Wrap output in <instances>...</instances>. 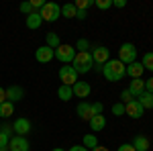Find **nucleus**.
Returning a JSON list of instances; mask_svg holds the SVG:
<instances>
[{"instance_id": "obj_42", "label": "nucleus", "mask_w": 153, "mask_h": 151, "mask_svg": "<svg viewBox=\"0 0 153 151\" xmlns=\"http://www.w3.org/2000/svg\"><path fill=\"white\" fill-rule=\"evenodd\" d=\"M92 151H108V147H102V145H98V147H94Z\"/></svg>"}, {"instance_id": "obj_23", "label": "nucleus", "mask_w": 153, "mask_h": 151, "mask_svg": "<svg viewBox=\"0 0 153 151\" xmlns=\"http://www.w3.org/2000/svg\"><path fill=\"white\" fill-rule=\"evenodd\" d=\"M82 145H84V147H86L88 151H92L94 147H98V139H96V135H94V133H88V135H84Z\"/></svg>"}, {"instance_id": "obj_21", "label": "nucleus", "mask_w": 153, "mask_h": 151, "mask_svg": "<svg viewBox=\"0 0 153 151\" xmlns=\"http://www.w3.org/2000/svg\"><path fill=\"white\" fill-rule=\"evenodd\" d=\"M137 102H139L143 108H147V110H149V108H153V94L145 90V92H143L141 96L137 98Z\"/></svg>"}, {"instance_id": "obj_38", "label": "nucleus", "mask_w": 153, "mask_h": 151, "mask_svg": "<svg viewBox=\"0 0 153 151\" xmlns=\"http://www.w3.org/2000/svg\"><path fill=\"white\" fill-rule=\"evenodd\" d=\"M145 90H147V92H151V94H153V78H149V80L145 82Z\"/></svg>"}, {"instance_id": "obj_8", "label": "nucleus", "mask_w": 153, "mask_h": 151, "mask_svg": "<svg viewBox=\"0 0 153 151\" xmlns=\"http://www.w3.org/2000/svg\"><path fill=\"white\" fill-rule=\"evenodd\" d=\"M12 131H14L19 137H27V135L33 131V125H31V121H29L27 116H21V118H16V121L12 123Z\"/></svg>"}, {"instance_id": "obj_24", "label": "nucleus", "mask_w": 153, "mask_h": 151, "mask_svg": "<svg viewBox=\"0 0 153 151\" xmlns=\"http://www.w3.org/2000/svg\"><path fill=\"white\" fill-rule=\"evenodd\" d=\"M12 112H14V104L8 102V100H4V102L0 104V116H2V118H8Z\"/></svg>"}, {"instance_id": "obj_5", "label": "nucleus", "mask_w": 153, "mask_h": 151, "mask_svg": "<svg viewBox=\"0 0 153 151\" xmlns=\"http://www.w3.org/2000/svg\"><path fill=\"white\" fill-rule=\"evenodd\" d=\"M118 61H123L125 65L137 61V47L133 45V43H123V45L118 47Z\"/></svg>"}, {"instance_id": "obj_32", "label": "nucleus", "mask_w": 153, "mask_h": 151, "mask_svg": "<svg viewBox=\"0 0 153 151\" xmlns=\"http://www.w3.org/2000/svg\"><path fill=\"white\" fill-rule=\"evenodd\" d=\"M10 139H12L10 135H6L4 131H0V147H8V141Z\"/></svg>"}, {"instance_id": "obj_11", "label": "nucleus", "mask_w": 153, "mask_h": 151, "mask_svg": "<svg viewBox=\"0 0 153 151\" xmlns=\"http://www.w3.org/2000/svg\"><path fill=\"white\" fill-rule=\"evenodd\" d=\"M143 112H145V108H143L137 100H131V102L125 104V115H129L131 118H141Z\"/></svg>"}, {"instance_id": "obj_29", "label": "nucleus", "mask_w": 153, "mask_h": 151, "mask_svg": "<svg viewBox=\"0 0 153 151\" xmlns=\"http://www.w3.org/2000/svg\"><path fill=\"white\" fill-rule=\"evenodd\" d=\"M94 4H96V8H100V10H108V8H112V0H96Z\"/></svg>"}, {"instance_id": "obj_14", "label": "nucleus", "mask_w": 153, "mask_h": 151, "mask_svg": "<svg viewBox=\"0 0 153 151\" xmlns=\"http://www.w3.org/2000/svg\"><path fill=\"white\" fill-rule=\"evenodd\" d=\"M127 90H129V92H131V96H133V98L137 100V98H139V96H141V94L145 92V80H143V78L131 80V86L127 88Z\"/></svg>"}, {"instance_id": "obj_44", "label": "nucleus", "mask_w": 153, "mask_h": 151, "mask_svg": "<svg viewBox=\"0 0 153 151\" xmlns=\"http://www.w3.org/2000/svg\"><path fill=\"white\" fill-rule=\"evenodd\" d=\"M0 151H8V147H0Z\"/></svg>"}, {"instance_id": "obj_9", "label": "nucleus", "mask_w": 153, "mask_h": 151, "mask_svg": "<svg viewBox=\"0 0 153 151\" xmlns=\"http://www.w3.org/2000/svg\"><path fill=\"white\" fill-rule=\"evenodd\" d=\"M53 57H55V51H53L51 47H47V45L37 47V51H35V59L39 61V63H49V61H51Z\"/></svg>"}, {"instance_id": "obj_22", "label": "nucleus", "mask_w": 153, "mask_h": 151, "mask_svg": "<svg viewBox=\"0 0 153 151\" xmlns=\"http://www.w3.org/2000/svg\"><path fill=\"white\" fill-rule=\"evenodd\" d=\"M45 45L51 47V49L55 51V49L61 45V39H59V35H57V33H47V35H45Z\"/></svg>"}, {"instance_id": "obj_27", "label": "nucleus", "mask_w": 153, "mask_h": 151, "mask_svg": "<svg viewBox=\"0 0 153 151\" xmlns=\"http://www.w3.org/2000/svg\"><path fill=\"white\" fill-rule=\"evenodd\" d=\"M92 4H94V0H76V2H74L76 10H86V8L92 6Z\"/></svg>"}, {"instance_id": "obj_16", "label": "nucleus", "mask_w": 153, "mask_h": 151, "mask_svg": "<svg viewBox=\"0 0 153 151\" xmlns=\"http://www.w3.org/2000/svg\"><path fill=\"white\" fill-rule=\"evenodd\" d=\"M143 71H145V68L141 65V61H133V63H129V65H127V76H129L131 80L141 78Z\"/></svg>"}, {"instance_id": "obj_10", "label": "nucleus", "mask_w": 153, "mask_h": 151, "mask_svg": "<svg viewBox=\"0 0 153 151\" xmlns=\"http://www.w3.org/2000/svg\"><path fill=\"white\" fill-rule=\"evenodd\" d=\"M31 145H29V139L27 137H19L14 135L10 141H8V151H29Z\"/></svg>"}, {"instance_id": "obj_12", "label": "nucleus", "mask_w": 153, "mask_h": 151, "mask_svg": "<svg viewBox=\"0 0 153 151\" xmlns=\"http://www.w3.org/2000/svg\"><path fill=\"white\" fill-rule=\"evenodd\" d=\"M71 90H74V96H76V98H88L90 92H92V86H90L88 82H76V84L71 86Z\"/></svg>"}, {"instance_id": "obj_4", "label": "nucleus", "mask_w": 153, "mask_h": 151, "mask_svg": "<svg viewBox=\"0 0 153 151\" xmlns=\"http://www.w3.org/2000/svg\"><path fill=\"white\" fill-rule=\"evenodd\" d=\"M59 16H61V6H59L57 2H45V6L41 8V19H43V23L47 21V23H55Z\"/></svg>"}, {"instance_id": "obj_35", "label": "nucleus", "mask_w": 153, "mask_h": 151, "mask_svg": "<svg viewBox=\"0 0 153 151\" xmlns=\"http://www.w3.org/2000/svg\"><path fill=\"white\" fill-rule=\"evenodd\" d=\"M102 110H104L102 102H92V115H102Z\"/></svg>"}, {"instance_id": "obj_39", "label": "nucleus", "mask_w": 153, "mask_h": 151, "mask_svg": "<svg viewBox=\"0 0 153 151\" xmlns=\"http://www.w3.org/2000/svg\"><path fill=\"white\" fill-rule=\"evenodd\" d=\"M68 151H88V149H86L84 145H71V147H70Z\"/></svg>"}, {"instance_id": "obj_25", "label": "nucleus", "mask_w": 153, "mask_h": 151, "mask_svg": "<svg viewBox=\"0 0 153 151\" xmlns=\"http://www.w3.org/2000/svg\"><path fill=\"white\" fill-rule=\"evenodd\" d=\"M76 6L74 4H63L61 6V16H65V19H76Z\"/></svg>"}, {"instance_id": "obj_20", "label": "nucleus", "mask_w": 153, "mask_h": 151, "mask_svg": "<svg viewBox=\"0 0 153 151\" xmlns=\"http://www.w3.org/2000/svg\"><path fill=\"white\" fill-rule=\"evenodd\" d=\"M57 98L59 100H63V102H68V100H71L74 98V90H71V86H59L57 88Z\"/></svg>"}, {"instance_id": "obj_13", "label": "nucleus", "mask_w": 153, "mask_h": 151, "mask_svg": "<svg viewBox=\"0 0 153 151\" xmlns=\"http://www.w3.org/2000/svg\"><path fill=\"white\" fill-rule=\"evenodd\" d=\"M25 98V90L21 88V86H8L6 88V100L8 102H19V100H23Z\"/></svg>"}, {"instance_id": "obj_31", "label": "nucleus", "mask_w": 153, "mask_h": 151, "mask_svg": "<svg viewBox=\"0 0 153 151\" xmlns=\"http://www.w3.org/2000/svg\"><path fill=\"white\" fill-rule=\"evenodd\" d=\"M19 10L23 12V14H27V16H29V14L33 12V6H31V2H23V4L19 6Z\"/></svg>"}, {"instance_id": "obj_36", "label": "nucleus", "mask_w": 153, "mask_h": 151, "mask_svg": "<svg viewBox=\"0 0 153 151\" xmlns=\"http://www.w3.org/2000/svg\"><path fill=\"white\" fill-rule=\"evenodd\" d=\"M112 6L114 8H125L127 6V0H112Z\"/></svg>"}, {"instance_id": "obj_43", "label": "nucleus", "mask_w": 153, "mask_h": 151, "mask_svg": "<svg viewBox=\"0 0 153 151\" xmlns=\"http://www.w3.org/2000/svg\"><path fill=\"white\" fill-rule=\"evenodd\" d=\"M51 151H65V149H61V147H55V149H51Z\"/></svg>"}, {"instance_id": "obj_7", "label": "nucleus", "mask_w": 153, "mask_h": 151, "mask_svg": "<svg viewBox=\"0 0 153 151\" xmlns=\"http://www.w3.org/2000/svg\"><path fill=\"white\" fill-rule=\"evenodd\" d=\"M59 80H61L63 86H74L78 82V74L71 65H61L59 68Z\"/></svg>"}, {"instance_id": "obj_15", "label": "nucleus", "mask_w": 153, "mask_h": 151, "mask_svg": "<svg viewBox=\"0 0 153 151\" xmlns=\"http://www.w3.org/2000/svg\"><path fill=\"white\" fill-rule=\"evenodd\" d=\"M76 112H78V116H80L82 121H90V118L94 116V115H92V104L86 102V100H82L80 104L76 106Z\"/></svg>"}, {"instance_id": "obj_34", "label": "nucleus", "mask_w": 153, "mask_h": 151, "mask_svg": "<svg viewBox=\"0 0 153 151\" xmlns=\"http://www.w3.org/2000/svg\"><path fill=\"white\" fill-rule=\"evenodd\" d=\"M131 100H135V98L131 96V92H129V90H123V92H120V102L127 104V102H131Z\"/></svg>"}, {"instance_id": "obj_26", "label": "nucleus", "mask_w": 153, "mask_h": 151, "mask_svg": "<svg viewBox=\"0 0 153 151\" xmlns=\"http://www.w3.org/2000/svg\"><path fill=\"white\" fill-rule=\"evenodd\" d=\"M141 65L145 68V70L153 71V51H147V53L143 55V59H141Z\"/></svg>"}, {"instance_id": "obj_41", "label": "nucleus", "mask_w": 153, "mask_h": 151, "mask_svg": "<svg viewBox=\"0 0 153 151\" xmlns=\"http://www.w3.org/2000/svg\"><path fill=\"white\" fill-rule=\"evenodd\" d=\"M86 16H88V14H86V10H78V12H76V19H80V21H84Z\"/></svg>"}, {"instance_id": "obj_17", "label": "nucleus", "mask_w": 153, "mask_h": 151, "mask_svg": "<svg viewBox=\"0 0 153 151\" xmlns=\"http://www.w3.org/2000/svg\"><path fill=\"white\" fill-rule=\"evenodd\" d=\"M25 25H27V29H39L41 25H43V19H41V12H37V10H33L29 16H27V21H25Z\"/></svg>"}, {"instance_id": "obj_28", "label": "nucleus", "mask_w": 153, "mask_h": 151, "mask_svg": "<svg viewBox=\"0 0 153 151\" xmlns=\"http://www.w3.org/2000/svg\"><path fill=\"white\" fill-rule=\"evenodd\" d=\"M76 51H90V41H88V39H78Z\"/></svg>"}, {"instance_id": "obj_18", "label": "nucleus", "mask_w": 153, "mask_h": 151, "mask_svg": "<svg viewBox=\"0 0 153 151\" xmlns=\"http://www.w3.org/2000/svg\"><path fill=\"white\" fill-rule=\"evenodd\" d=\"M131 145L135 147V151H149V139L145 135H137Z\"/></svg>"}, {"instance_id": "obj_1", "label": "nucleus", "mask_w": 153, "mask_h": 151, "mask_svg": "<svg viewBox=\"0 0 153 151\" xmlns=\"http://www.w3.org/2000/svg\"><path fill=\"white\" fill-rule=\"evenodd\" d=\"M102 76L108 82H120L127 76V65L118 59H108L104 65H102Z\"/></svg>"}, {"instance_id": "obj_30", "label": "nucleus", "mask_w": 153, "mask_h": 151, "mask_svg": "<svg viewBox=\"0 0 153 151\" xmlns=\"http://www.w3.org/2000/svg\"><path fill=\"white\" fill-rule=\"evenodd\" d=\"M112 115L123 116L125 115V104H123V102H114V104H112Z\"/></svg>"}, {"instance_id": "obj_33", "label": "nucleus", "mask_w": 153, "mask_h": 151, "mask_svg": "<svg viewBox=\"0 0 153 151\" xmlns=\"http://www.w3.org/2000/svg\"><path fill=\"white\" fill-rule=\"evenodd\" d=\"M29 2H31L33 10H37V12H41V8L45 6V0H29Z\"/></svg>"}, {"instance_id": "obj_45", "label": "nucleus", "mask_w": 153, "mask_h": 151, "mask_svg": "<svg viewBox=\"0 0 153 151\" xmlns=\"http://www.w3.org/2000/svg\"><path fill=\"white\" fill-rule=\"evenodd\" d=\"M0 131H2V127H0Z\"/></svg>"}, {"instance_id": "obj_40", "label": "nucleus", "mask_w": 153, "mask_h": 151, "mask_svg": "<svg viewBox=\"0 0 153 151\" xmlns=\"http://www.w3.org/2000/svg\"><path fill=\"white\" fill-rule=\"evenodd\" d=\"M4 100H6V88H2V86H0V104H2Z\"/></svg>"}, {"instance_id": "obj_2", "label": "nucleus", "mask_w": 153, "mask_h": 151, "mask_svg": "<svg viewBox=\"0 0 153 151\" xmlns=\"http://www.w3.org/2000/svg\"><path fill=\"white\" fill-rule=\"evenodd\" d=\"M71 68L76 70V74H88V71L94 68V61H92V53L90 51H78L76 57L71 61Z\"/></svg>"}, {"instance_id": "obj_6", "label": "nucleus", "mask_w": 153, "mask_h": 151, "mask_svg": "<svg viewBox=\"0 0 153 151\" xmlns=\"http://www.w3.org/2000/svg\"><path fill=\"white\" fill-rule=\"evenodd\" d=\"M92 61H94V65H104L106 61L110 59V49L108 47H104V45H98V47H92Z\"/></svg>"}, {"instance_id": "obj_3", "label": "nucleus", "mask_w": 153, "mask_h": 151, "mask_svg": "<svg viewBox=\"0 0 153 151\" xmlns=\"http://www.w3.org/2000/svg\"><path fill=\"white\" fill-rule=\"evenodd\" d=\"M76 47L74 45H68V43H61V45L55 49V59L57 61H61L63 65H68V63H71L74 61V57H76Z\"/></svg>"}, {"instance_id": "obj_19", "label": "nucleus", "mask_w": 153, "mask_h": 151, "mask_svg": "<svg viewBox=\"0 0 153 151\" xmlns=\"http://www.w3.org/2000/svg\"><path fill=\"white\" fill-rule=\"evenodd\" d=\"M88 123H90V129H92V131H102V129L106 127L104 115H94L90 121H88Z\"/></svg>"}, {"instance_id": "obj_37", "label": "nucleus", "mask_w": 153, "mask_h": 151, "mask_svg": "<svg viewBox=\"0 0 153 151\" xmlns=\"http://www.w3.org/2000/svg\"><path fill=\"white\" fill-rule=\"evenodd\" d=\"M117 151H135V147H133L131 143H123V145H120Z\"/></svg>"}]
</instances>
